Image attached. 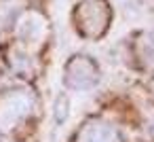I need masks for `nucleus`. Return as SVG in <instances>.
<instances>
[{
  "mask_svg": "<svg viewBox=\"0 0 154 142\" xmlns=\"http://www.w3.org/2000/svg\"><path fill=\"white\" fill-rule=\"evenodd\" d=\"M68 110H70V100L66 95H59L55 100V119H57V123H63L66 121Z\"/></svg>",
  "mask_w": 154,
  "mask_h": 142,
  "instance_id": "39448f33",
  "label": "nucleus"
},
{
  "mask_svg": "<svg viewBox=\"0 0 154 142\" xmlns=\"http://www.w3.org/2000/svg\"><path fill=\"white\" fill-rule=\"evenodd\" d=\"M15 17H17V9H15L13 5H9V2L0 5V24H2V28L9 26Z\"/></svg>",
  "mask_w": 154,
  "mask_h": 142,
  "instance_id": "423d86ee",
  "label": "nucleus"
},
{
  "mask_svg": "<svg viewBox=\"0 0 154 142\" xmlns=\"http://www.w3.org/2000/svg\"><path fill=\"white\" fill-rule=\"evenodd\" d=\"M76 142H120L118 134L108 125H85Z\"/></svg>",
  "mask_w": 154,
  "mask_h": 142,
  "instance_id": "20e7f679",
  "label": "nucleus"
},
{
  "mask_svg": "<svg viewBox=\"0 0 154 142\" xmlns=\"http://www.w3.org/2000/svg\"><path fill=\"white\" fill-rule=\"evenodd\" d=\"M76 26L89 38H99L110 24V7L106 0H82L76 9Z\"/></svg>",
  "mask_w": 154,
  "mask_h": 142,
  "instance_id": "f257e3e1",
  "label": "nucleus"
},
{
  "mask_svg": "<svg viewBox=\"0 0 154 142\" xmlns=\"http://www.w3.org/2000/svg\"><path fill=\"white\" fill-rule=\"evenodd\" d=\"M45 32H47V21L42 19V15H38V13H26V15L19 17L17 36L26 45H38V40L45 36Z\"/></svg>",
  "mask_w": 154,
  "mask_h": 142,
  "instance_id": "7ed1b4c3",
  "label": "nucleus"
},
{
  "mask_svg": "<svg viewBox=\"0 0 154 142\" xmlns=\"http://www.w3.org/2000/svg\"><path fill=\"white\" fill-rule=\"evenodd\" d=\"M66 83L74 89H87L97 83V68L91 57H74L66 68Z\"/></svg>",
  "mask_w": 154,
  "mask_h": 142,
  "instance_id": "f03ea898",
  "label": "nucleus"
}]
</instances>
